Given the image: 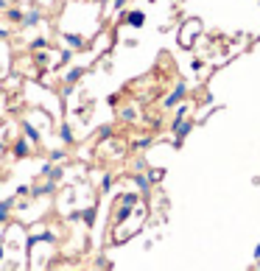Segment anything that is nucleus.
<instances>
[{
  "instance_id": "obj_1",
  "label": "nucleus",
  "mask_w": 260,
  "mask_h": 271,
  "mask_svg": "<svg viewBox=\"0 0 260 271\" xmlns=\"http://www.w3.org/2000/svg\"><path fill=\"white\" fill-rule=\"evenodd\" d=\"M171 129H174V135H176L174 145L179 148V145H182V140L190 135V129H193V123H190V121H185V118H176V121L171 123Z\"/></svg>"
},
{
  "instance_id": "obj_2",
  "label": "nucleus",
  "mask_w": 260,
  "mask_h": 271,
  "mask_svg": "<svg viewBox=\"0 0 260 271\" xmlns=\"http://www.w3.org/2000/svg\"><path fill=\"white\" fill-rule=\"evenodd\" d=\"M185 93H188V84H185V81H179V84L174 87V93H171L168 98L162 101V104H165V107H168V109H171V107H176V104H179V101L185 98Z\"/></svg>"
},
{
  "instance_id": "obj_3",
  "label": "nucleus",
  "mask_w": 260,
  "mask_h": 271,
  "mask_svg": "<svg viewBox=\"0 0 260 271\" xmlns=\"http://www.w3.org/2000/svg\"><path fill=\"white\" fill-rule=\"evenodd\" d=\"M42 241H53V232H50V229H48V232L42 229V232H34V235H28V238H25V249H34L36 243H42Z\"/></svg>"
},
{
  "instance_id": "obj_4",
  "label": "nucleus",
  "mask_w": 260,
  "mask_h": 271,
  "mask_svg": "<svg viewBox=\"0 0 260 271\" xmlns=\"http://www.w3.org/2000/svg\"><path fill=\"white\" fill-rule=\"evenodd\" d=\"M11 154H14L17 159H25V157H31V140H17V143L11 145Z\"/></svg>"
},
{
  "instance_id": "obj_5",
  "label": "nucleus",
  "mask_w": 260,
  "mask_h": 271,
  "mask_svg": "<svg viewBox=\"0 0 260 271\" xmlns=\"http://www.w3.org/2000/svg\"><path fill=\"white\" fill-rule=\"evenodd\" d=\"M53 190H56V182H53V179H48V182H42L39 187H34V190H31V196H34V199H42V196H50Z\"/></svg>"
},
{
  "instance_id": "obj_6",
  "label": "nucleus",
  "mask_w": 260,
  "mask_h": 271,
  "mask_svg": "<svg viewBox=\"0 0 260 271\" xmlns=\"http://www.w3.org/2000/svg\"><path fill=\"white\" fill-rule=\"evenodd\" d=\"M22 135H25V137L31 140V145H36L39 140H42V135L36 132V126H34L31 121H22Z\"/></svg>"
},
{
  "instance_id": "obj_7",
  "label": "nucleus",
  "mask_w": 260,
  "mask_h": 271,
  "mask_svg": "<svg viewBox=\"0 0 260 271\" xmlns=\"http://www.w3.org/2000/svg\"><path fill=\"white\" fill-rule=\"evenodd\" d=\"M39 22H42V11H36V8H31V11L22 14V25H25V28H34Z\"/></svg>"
},
{
  "instance_id": "obj_8",
  "label": "nucleus",
  "mask_w": 260,
  "mask_h": 271,
  "mask_svg": "<svg viewBox=\"0 0 260 271\" xmlns=\"http://www.w3.org/2000/svg\"><path fill=\"white\" fill-rule=\"evenodd\" d=\"M81 76H84V67H70V70L64 73V84H67V87H73L78 79H81Z\"/></svg>"
},
{
  "instance_id": "obj_9",
  "label": "nucleus",
  "mask_w": 260,
  "mask_h": 271,
  "mask_svg": "<svg viewBox=\"0 0 260 271\" xmlns=\"http://www.w3.org/2000/svg\"><path fill=\"white\" fill-rule=\"evenodd\" d=\"M62 39H64V45H67V48H73V50L84 48V36H78V34H64Z\"/></svg>"
},
{
  "instance_id": "obj_10",
  "label": "nucleus",
  "mask_w": 260,
  "mask_h": 271,
  "mask_svg": "<svg viewBox=\"0 0 260 271\" xmlns=\"http://www.w3.org/2000/svg\"><path fill=\"white\" fill-rule=\"evenodd\" d=\"M14 210V201L6 199V201H0V224H6L8 221V213Z\"/></svg>"
},
{
  "instance_id": "obj_11",
  "label": "nucleus",
  "mask_w": 260,
  "mask_h": 271,
  "mask_svg": "<svg viewBox=\"0 0 260 271\" xmlns=\"http://www.w3.org/2000/svg\"><path fill=\"white\" fill-rule=\"evenodd\" d=\"M126 22H129V25H134V28H140L143 22H146V14H143V11H129Z\"/></svg>"
},
{
  "instance_id": "obj_12",
  "label": "nucleus",
  "mask_w": 260,
  "mask_h": 271,
  "mask_svg": "<svg viewBox=\"0 0 260 271\" xmlns=\"http://www.w3.org/2000/svg\"><path fill=\"white\" fill-rule=\"evenodd\" d=\"M28 48L31 50H45V48H50V39L48 36H34V39L28 42Z\"/></svg>"
},
{
  "instance_id": "obj_13",
  "label": "nucleus",
  "mask_w": 260,
  "mask_h": 271,
  "mask_svg": "<svg viewBox=\"0 0 260 271\" xmlns=\"http://www.w3.org/2000/svg\"><path fill=\"white\" fill-rule=\"evenodd\" d=\"M78 218H81L87 227H92V221H95V204H92V207H87V210H78Z\"/></svg>"
},
{
  "instance_id": "obj_14",
  "label": "nucleus",
  "mask_w": 260,
  "mask_h": 271,
  "mask_svg": "<svg viewBox=\"0 0 260 271\" xmlns=\"http://www.w3.org/2000/svg\"><path fill=\"white\" fill-rule=\"evenodd\" d=\"M59 137H62V143H73V129L67 123H62L59 126Z\"/></svg>"
},
{
  "instance_id": "obj_15",
  "label": "nucleus",
  "mask_w": 260,
  "mask_h": 271,
  "mask_svg": "<svg viewBox=\"0 0 260 271\" xmlns=\"http://www.w3.org/2000/svg\"><path fill=\"white\" fill-rule=\"evenodd\" d=\"M22 8H6V17H8V22H22Z\"/></svg>"
},
{
  "instance_id": "obj_16",
  "label": "nucleus",
  "mask_w": 260,
  "mask_h": 271,
  "mask_svg": "<svg viewBox=\"0 0 260 271\" xmlns=\"http://www.w3.org/2000/svg\"><path fill=\"white\" fill-rule=\"evenodd\" d=\"M134 185L140 187V193H148V185H151V182H148V176H143V173H134Z\"/></svg>"
},
{
  "instance_id": "obj_17",
  "label": "nucleus",
  "mask_w": 260,
  "mask_h": 271,
  "mask_svg": "<svg viewBox=\"0 0 260 271\" xmlns=\"http://www.w3.org/2000/svg\"><path fill=\"white\" fill-rule=\"evenodd\" d=\"M64 154H67L64 148H53V151L48 154V162H59V159H64Z\"/></svg>"
},
{
  "instance_id": "obj_18",
  "label": "nucleus",
  "mask_w": 260,
  "mask_h": 271,
  "mask_svg": "<svg viewBox=\"0 0 260 271\" xmlns=\"http://www.w3.org/2000/svg\"><path fill=\"white\" fill-rule=\"evenodd\" d=\"M73 59V48L70 50H62V53H59V64H67Z\"/></svg>"
},
{
  "instance_id": "obj_19",
  "label": "nucleus",
  "mask_w": 260,
  "mask_h": 271,
  "mask_svg": "<svg viewBox=\"0 0 260 271\" xmlns=\"http://www.w3.org/2000/svg\"><path fill=\"white\" fill-rule=\"evenodd\" d=\"M109 187H112V176L106 173V176H104V182H101V190H104V193H109Z\"/></svg>"
},
{
  "instance_id": "obj_20",
  "label": "nucleus",
  "mask_w": 260,
  "mask_h": 271,
  "mask_svg": "<svg viewBox=\"0 0 260 271\" xmlns=\"http://www.w3.org/2000/svg\"><path fill=\"white\" fill-rule=\"evenodd\" d=\"M34 56H36V62H39V64H48V53H42V50H36Z\"/></svg>"
},
{
  "instance_id": "obj_21",
  "label": "nucleus",
  "mask_w": 260,
  "mask_h": 271,
  "mask_svg": "<svg viewBox=\"0 0 260 271\" xmlns=\"http://www.w3.org/2000/svg\"><path fill=\"white\" fill-rule=\"evenodd\" d=\"M120 118H123V121H134V109H123V112H120Z\"/></svg>"
},
{
  "instance_id": "obj_22",
  "label": "nucleus",
  "mask_w": 260,
  "mask_h": 271,
  "mask_svg": "<svg viewBox=\"0 0 260 271\" xmlns=\"http://www.w3.org/2000/svg\"><path fill=\"white\" fill-rule=\"evenodd\" d=\"M123 201H126V204H132V207H134V204H137V196H134V193H126V196H123Z\"/></svg>"
},
{
  "instance_id": "obj_23",
  "label": "nucleus",
  "mask_w": 260,
  "mask_h": 271,
  "mask_svg": "<svg viewBox=\"0 0 260 271\" xmlns=\"http://www.w3.org/2000/svg\"><path fill=\"white\" fill-rule=\"evenodd\" d=\"M160 179H162V171H151L148 173V182H160Z\"/></svg>"
},
{
  "instance_id": "obj_24",
  "label": "nucleus",
  "mask_w": 260,
  "mask_h": 271,
  "mask_svg": "<svg viewBox=\"0 0 260 271\" xmlns=\"http://www.w3.org/2000/svg\"><path fill=\"white\" fill-rule=\"evenodd\" d=\"M14 193H17V196H28V193H31V187H28V185H20Z\"/></svg>"
},
{
  "instance_id": "obj_25",
  "label": "nucleus",
  "mask_w": 260,
  "mask_h": 271,
  "mask_svg": "<svg viewBox=\"0 0 260 271\" xmlns=\"http://www.w3.org/2000/svg\"><path fill=\"white\" fill-rule=\"evenodd\" d=\"M98 135H101V137H109V135H112V126H101Z\"/></svg>"
},
{
  "instance_id": "obj_26",
  "label": "nucleus",
  "mask_w": 260,
  "mask_h": 271,
  "mask_svg": "<svg viewBox=\"0 0 260 271\" xmlns=\"http://www.w3.org/2000/svg\"><path fill=\"white\" fill-rule=\"evenodd\" d=\"M3 257H6V249H3V243H0V260H3Z\"/></svg>"
},
{
  "instance_id": "obj_27",
  "label": "nucleus",
  "mask_w": 260,
  "mask_h": 271,
  "mask_svg": "<svg viewBox=\"0 0 260 271\" xmlns=\"http://www.w3.org/2000/svg\"><path fill=\"white\" fill-rule=\"evenodd\" d=\"M6 34H8L6 28H0V39H6Z\"/></svg>"
},
{
  "instance_id": "obj_28",
  "label": "nucleus",
  "mask_w": 260,
  "mask_h": 271,
  "mask_svg": "<svg viewBox=\"0 0 260 271\" xmlns=\"http://www.w3.org/2000/svg\"><path fill=\"white\" fill-rule=\"evenodd\" d=\"M255 257H258V260H260V243H258V249H255Z\"/></svg>"
},
{
  "instance_id": "obj_29",
  "label": "nucleus",
  "mask_w": 260,
  "mask_h": 271,
  "mask_svg": "<svg viewBox=\"0 0 260 271\" xmlns=\"http://www.w3.org/2000/svg\"><path fill=\"white\" fill-rule=\"evenodd\" d=\"M0 8H6V0H0Z\"/></svg>"
}]
</instances>
